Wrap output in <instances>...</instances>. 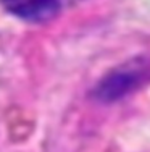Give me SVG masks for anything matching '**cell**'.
Masks as SVG:
<instances>
[{
	"label": "cell",
	"instance_id": "6da1fadb",
	"mask_svg": "<svg viewBox=\"0 0 150 152\" xmlns=\"http://www.w3.org/2000/svg\"><path fill=\"white\" fill-rule=\"evenodd\" d=\"M145 76H147L145 65H124V66L115 70L113 73H110L108 76H105V79H102L95 92H97L99 99L102 100H116L126 96L128 92L134 91L144 81Z\"/></svg>",
	"mask_w": 150,
	"mask_h": 152
},
{
	"label": "cell",
	"instance_id": "7a4b0ae2",
	"mask_svg": "<svg viewBox=\"0 0 150 152\" xmlns=\"http://www.w3.org/2000/svg\"><path fill=\"white\" fill-rule=\"evenodd\" d=\"M7 12L29 23H42L58 16L78 0H0Z\"/></svg>",
	"mask_w": 150,
	"mask_h": 152
}]
</instances>
